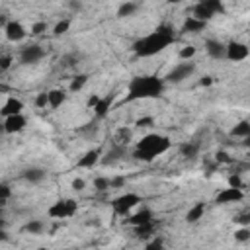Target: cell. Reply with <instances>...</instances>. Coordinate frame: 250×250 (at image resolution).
<instances>
[{
    "label": "cell",
    "instance_id": "d6a6232c",
    "mask_svg": "<svg viewBox=\"0 0 250 250\" xmlns=\"http://www.w3.org/2000/svg\"><path fill=\"white\" fill-rule=\"evenodd\" d=\"M152 227H154V223L150 221V223H145V225H139V227H135V232H137L139 236H148V234L152 232Z\"/></svg>",
    "mask_w": 250,
    "mask_h": 250
},
{
    "label": "cell",
    "instance_id": "5bb4252c",
    "mask_svg": "<svg viewBox=\"0 0 250 250\" xmlns=\"http://www.w3.org/2000/svg\"><path fill=\"white\" fill-rule=\"evenodd\" d=\"M98 162H102V148H92V150H88L84 156L78 158L76 166H78V168H94Z\"/></svg>",
    "mask_w": 250,
    "mask_h": 250
},
{
    "label": "cell",
    "instance_id": "74e56055",
    "mask_svg": "<svg viewBox=\"0 0 250 250\" xmlns=\"http://www.w3.org/2000/svg\"><path fill=\"white\" fill-rule=\"evenodd\" d=\"M12 61H14L12 55H2V57H0V70L6 72V70L10 68V64H12Z\"/></svg>",
    "mask_w": 250,
    "mask_h": 250
},
{
    "label": "cell",
    "instance_id": "2e32d148",
    "mask_svg": "<svg viewBox=\"0 0 250 250\" xmlns=\"http://www.w3.org/2000/svg\"><path fill=\"white\" fill-rule=\"evenodd\" d=\"M21 109H23V102H21V100H18V98H8V100L4 102L0 113H2V117H8V115L21 113Z\"/></svg>",
    "mask_w": 250,
    "mask_h": 250
},
{
    "label": "cell",
    "instance_id": "f546056e",
    "mask_svg": "<svg viewBox=\"0 0 250 250\" xmlns=\"http://www.w3.org/2000/svg\"><path fill=\"white\" fill-rule=\"evenodd\" d=\"M111 188V178H105V176H98L94 178V189L96 191H105Z\"/></svg>",
    "mask_w": 250,
    "mask_h": 250
},
{
    "label": "cell",
    "instance_id": "836d02e7",
    "mask_svg": "<svg viewBox=\"0 0 250 250\" xmlns=\"http://www.w3.org/2000/svg\"><path fill=\"white\" fill-rule=\"evenodd\" d=\"M195 57V47L193 45H188V47H184L182 51H180V59L182 61H191Z\"/></svg>",
    "mask_w": 250,
    "mask_h": 250
},
{
    "label": "cell",
    "instance_id": "bcb514c9",
    "mask_svg": "<svg viewBox=\"0 0 250 250\" xmlns=\"http://www.w3.org/2000/svg\"><path fill=\"white\" fill-rule=\"evenodd\" d=\"M100 98H102V96H90V100H88V107H94V105L100 102Z\"/></svg>",
    "mask_w": 250,
    "mask_h": 250
},
{
    "label": "cell",
    "instance_id": "30bf717a",
    "mask_svg": "<svg viewBox=\"0 0 250 250\" xmlns=\"http://www.w3.org/2000/svg\"><path fill=\"white\" fill-rule=\"evenodd\" d=\"M27 125V119L21 115V113H16V115H8L4 117V133L8 135H14V133H20L23 131Z\"/></svg>",
    "mask_w": 250,
    "mask_h": 250
},
{
    "label": "cell",
    "instance_id": "7bdbcfd3",
    "mask_svg": "<svg viewBox=\"0 0 250 250\" xmlns=\"http://www.w3.org/2000/svg\"><path fill=\"white\" fill-rule=\"evenodd\" d=\"M121 186H125V178H123V176L111 178V188H121Z\"/></svg>",
    "mask_w": 250,
    "mask_h": 250
},
{
    "label": "cell",
    "instance_id": "ab89813d",
    "mask_svg": "<svg viewBox=\"0 0 250 250\" xmlns=\"http://www.w3.org/2000/svg\"><path fill=\"white\" fill-rule=\"evenodd\" d=\"M238 225H246V227H250V211H246V213H242V215H238L236 219H234Z\"/></svg>",
    "mask_w": 250,
    "mask_h": 250
},
{
    "label": "cell",
    "instance_id": "b9f144b4",
    "mask_svg": "<svg viewBox=\"0 0 250 250\" xmlns=\"http://www.w3.org/2000/svg\"><path fill=\"white\" fill-rule=\"evenodd\" d=\"M229 186H234V188H242V180H240V176H238V174L230 176V178H229Z\"/></svg>",
    "mask_w": 250,
    "mask_h": 250
},
{
    "label": "cell",
    "instance_id": "d4e9b609",
    "mask_svg": "<svg viewBox=\"0 0 250 250\" xmlns=\"http://www.w3.org/2000/svg\"><path fill=\"white\" fill-rule=\"evenodd\" d=\"M45 230V223L41 219H31L23 225V232H29V234H41Z\"/></svg>",
    "mask_w": 250,
    "mask_h": 250
},
{
    "label": "cell",
    "instance_id": "cb8c5ba5",
    "mask_svg": "<svg viewBox=\"0 0 250 250\" xmlns=\"http://www.w3.org/2000/svg\"><path fill=\"white\" fill-rule=\"evenodd\" d=\"M230 135L232 137H238V139H244L250 135V121L248 119H240L232 129H230Z\"/></svg>",
    "mask_w": 250,
    "mask_h": 250
},
{
    "label": "cell",
    "instance_id": "f6af8a7d",
    "mask_svg": "<svg viewBox=\"0 0 250 250\" xmlns=\"http://www.w3.org/2000/svg\"><path fill=\"white\" fill-rule=\"evenodd\" d=\"M146 248H148V250H154V248H162V240H160V238H156V240L148 242V244H146Z\"/></svg>",
    "mask_w": 250,
    "mask_h": 250
},
{
    "label": "cell",
    "instance_id": "484cf974",
    "mask_svg": "<svg viewBox=\"0 0 250 250\" xmlns=\"http://www.w3.org/2000/svg\"><path fill=\"white\" fill-rule=\"evenodd\" d=\"M131 137H133V131L129 129V127H119L117 129V133H115V139H113V143H117V145H129V141H131Z\"/></svg>",
    "mask_w": 250,
    "mask_h": 250
},
{
    "label": "cell",
    "instance_id": "e0dca14e",
    "mask_svg": "<svg viewBox=\"0 0 250 250\" xmlns=\"http://www.w3.org/2000/svg\"><path fill=\"white\" fill-rule=\"evenodd\" d=\"M111 102H113V96H102V98H100V102H98V104L92 107V109H94L96 119H104V117L109 113Z\"/></svg>",
    "mask_w": 250,
    "mask_h": 250
},
{
    "label": "cell",
    "instance_id": "60d3db41",
    "mask_svg": "<svg viewBox=\"0 0 250 250\" xmlns=\"http://www.w3.org/2000/svg\"><path fill=\"white\" fill-rule=\"evenodd\" d=\"M152 123H154V119H152V117H139L135 125H137V127H150Z\"/></svg>",
    "mask_w": 250,
    "mask_h": 250
},
{
    "label": "cell",
    "instance_id": "4fadbf2b",
    "mask_svg": "<svg viewBox=\"0 0 250 250\" xmlns=\"http://www.w3.org/2000/svg\"><path fill=\"white\" fill-rule=\"evenodd\" d=\"M123 156H125V145H117V143H113L111 148L102 156V164H105V166L109 164V166H111V164L119 162Z\"/></svg>",
    "mask_w": 250,
    "mask_h": 250
},
{
    "label": "cell",
    "instance_id": "9c48e42d",
    "mask_svg": "<svg viewBox=\"0 0 250 250\" xmlns=\"http://www.w3.org/2000/svg\"><path fill=\"white\" fill-rule=\"evenodd\" d=\"M244 197V191L242 188H234V186H229L225 189H221L217 195H215V203L219 205H229V203H236Z\"/></svg>",
    "mask_w": 250,
    "mask_h": 250
},
{
    "label": "cell",
    "instance_id": "d590c367",
    "mask_svg": "<svg viewBox=\"0 0 250 250\" xmlns=\"http://www.w3.org/2000/svg\"><path fill=\"white\" fill-rule=\"evenodd\" d=\"M35 105H37V107H47V105H49V94H47V92L37 94V98H35Z\"/></svg>",
    "mask_w": 250,
    "mask_h": 250
},
{
    "label": "cell",
    "instance_id": "c3c4849f",
    "mask_svg": "<svg viewBox=\"0 0 250 250\" xmlns=\"http://www.w3.org/2000/svg\"><path fill=\"white\" fill-rule=\"evenodd\" d=\"M242 145H244V146H246V148H250V135H248V137H244V139H242Z\"/></svg>",
    "mask_w": 250,
    "mask_h": 250
},
{
    "label": "cell",
    "instance_id": "e575fe53",
    "mask_svg": "<svg viewBox=\"0 0 250 250\" xmlns=\"http://www.w3.org/2000/svg\"><path fill=\"white\" fill-rule=\"evenodd\" d=\"M10 195H12L10 186H8V184H2V186H0V203L6 205V201L10 199Z\"/></svg>",
    "mask_w": 250,
    "mask_h": 250
},
{
    "label": "cell",
    "instance_id": "f35d334b",
    "mask_svg": "<svg viewBox=\"0 0 250 250\" xmlns=\"http://www.w3.org/2000/svg\"><path fill=\"white\" fill-rule=\"evenodd\" d=\"M215 158H217V162H225V164H229V162H232V158L225 152V150H217V154H215Z\"/></svg>",
    "mask_w": 250,
    "mask_h": 250
},
{
    "label": "cell",
    "instance_id": "ac0fdd59",
    "mask_svg": "<svg viewBox=\"0 0 250 250\" xmlns=\"http://www.w3.org/2000/svg\"><path fill=\"white\" fill-rule=\"evenodd\" d=\"M21 178H23L25 182H29V184H41V182L47 178V172H45L43 168H35V166H31V168L23 170Z\"/></svg>",
    "mask_w": 250,
    "mask_h": 250
},
{
    "label": "cell",
    "instance_id": "9a60e30c",
    "mask_svg": "<svg viewBox=\"0 0 250 250\" xmlns=\"http://www.w3.org/2000/svg\"><path fill=\"white\" fill-rule=\"evenodd\" d=\"M205 25H207V21L197 20V18H193V16H188V18L184 20L180 31H182V33H199V31L205 29Z\"/></svg>",
    "mask_w": 250,
    "mask_h": 250
},
{
    "label": "cell",
    "instance_id": "3957f363",
    "mask_svg": "<svg viewBox=\"0 0 250 250\" xmlns=\"http://www.w3.org/2000/svg\"><path fill=\"white\" fill-rule=\"evenodd\" d=\"M172 146V141L166 135L160 133H148L145 135L133 148V158L135 160H143V162H150L156 156L164 154L168 148Z\"/></svg>",
    "mask_w": 250,
    "mask_h": 250
},
{
    "label": "cell",
    "instance_id": "52a82bcc",
    "mask_svg": "<svg viewBox=\"0 0 250 250\" xmlns=\"http://www.w3.org/2000/svg\"><path fill=\"white\" fill-rule=\"evenodd\" d=\"M43 57H45V49H43L39 43H31V45L21 47V51H20V55H18L20 62L25 64V66H29V64H37Z\"/></svg>",
    "mask_w": 250,
    "mask_h": 250
},
{
    "label": "cell",
    "instance_id": "681fc988",
    "mask_svg": "<svg viewBox=\"0 0 250 250\" xmlns=\"http://www.w3.org/2000/svg\"><path fill=\"white\" fill-rule=\"evenodd\" d=\"M168 4H178V2H182V0H166Z\"/></svg>",
    "mask_w": 250,
    "mask_h": 250
},
{
    "label": "cell",
    "instance_id": "ee69618b",
    "mask_svg": "<svg viewBox=\"0 0 250 250\" xmlns=\"http://www.w3.org/2000/svg\"><path fill=\"white\" fill-rule=\"evenodd\" d=\"M84 186H86V182H84L82 178H76V180H72V188H74L76 191H82V189H84Z\"/></svg>",
    "mask_w": 250,
    "mask_h": 250
},
{
    "label": "cell",
    "instance_id": "4dcf8cb0",
    "mask_svg": "<svg viewBox=\"0 0 250 250\" xmlns=\"http://www.w3.org/2000/svg\"><path fill=\"white\" fill-rule=\"evenodd\" d=\"M234 240H236V242H248V240H250V227L242 225L240 229H236V230H234Z\"/></svg>",
    "mask_w": 250,
    "mask_h": 250
},
{
    "label": "cell",
    "instance_id": "ba28073f",
    "mask_svg": "<svg viewBox=\"0 0 250 250\" xmlns=\"http://www.w3.org/2000/svg\"><path fill=\"white\" fill-rule=\"evenodd\" d=\"M250 57V47L242 41H230L227 43V61H232V62H240V61H246Z\"/></svg>",
    "mask_w": 250,
    "mask_h": 250
},
{
    "label": "cell",
    "instance_id": "6da1fadb",
    "mask_svg": "<svg viewBox=\"0 0 250 250\" xmlns=\"http://www.w3.org/2000/svg\"><path fill=\"white\" fill-rule=\"evenodd\" d=\"M176 41V31L170 23H160L156 29H152L148 35L137 39L133 43V53L141 59L146 57H154L158 53H162L166 47H170Z\"/></svg>",
    "mask_w": 250,
    "mask_h": 250
},
{
    "label": "cell",
    "instance_id": "8fae6325",
    "mask_svg": "<svg viewBox=\"0 0 250 250\" xmlns=\"http://www.w3.org/2000/svg\"><path fill=\"white\" fill-rule=\"evenodd\" d=\"M4 33H6V37H8L10 41H21V39H25V35H27L25 27H23L20 21H16V20L4 23Z\"/></svg>",
    "mask_w": 250,
    "mask_h": 250
},
{
    "label": "cell",
    "instance_id": "7a4b0ae2",
    "mask_svg": "<svg viewBox=\"0 0 250 250\" xmlns=\"http://www.w3.org/2000/svg\"><path fill=\"white\" fill-rule=\"evenodd\" d=\"M166 82L154 74H139L131 78L127 86V102L135 100H154L164 94Z\"/></svg>",
    "mask_w": 250,
    "mask_h": 250
},
{
    "label": "cell",
    "instance_id": "8992f818",
    "mask_svg": "<svg viewBox=\"0 0 250 250\" xmlns=\"http://www.w3.org/2000/svg\"><path fill=\"white\" fill-rule=\"evenodd\" d=\"M193 72H195V62H193V61H182V62H178V64L166 74V82H170V84H180V82H184L186 78H189Z\"/></svg>",
    "mask_w": 250,
    "mask_h": 250
},
{
    "label": "cell",
    "instance_id": "7c38bea8",
    "mask_svg": "<svg viewBox=\"0 0 250 250\" xmlns=\"http://www.w3.org/2000/svg\"><path fill=\"white\" fill-rule=\"evenodd\" d=\"M205 51L211 59H217V61L227 59V43H223L219 39H207L205 41Z\"/></svg>",
    "mask_w": 250,
    "mask_h": 250
},
{
    "label": "cell",
    "instance_id": "8d00e7d4",
    "mask_svg": "<svg viewBox=\"0 0 250 250\" xmlns=\"http://www.w3.org/2000/svg\"><path fill=\"white\" fill-rule=\"evenodd\" d=\"M43 31H47V21H37L31 25V35H41Z\"/></svg>",
    "mask_w": 250,
    "mask_h": 250
},
{
    "label": "cell",
    "instance_id": "7402d4cb",
    "mask_svg": "<svg viewBox=\"0 0 250 250\" xmlns=\"http://www.w3.org/2000/svg\"><path fill=\"white\" fill-rule=\"evenodd\" d=\"M191 16H193V18H197V20L209 21V20L215 16V12H213L211 8H207L205 4H199V2H195V4H193V8H191Z\"/></svg>",
    "mask_w": 250,
    "mask_h": 250
},
{
    "label": "cell",
    "instance_id": "1f68e13d",
    "mask_svg": "<svg viewBox=\"0 0 250 250\" xmlns=\"http://www.w3.org/2000/svg\"><path fill=\"white\" fill-rule=\"evenodd\" d=\"M68 27H70V20H61V21L55 25L53 33H55V35H64V33L68 31Z\"/></svg>",
    "mask_w": 250,
    "mask_h": 250
},
{
    "label": "cell",
    "instance_id": "7dc6e473",
    "mask_svg": "<svg viewBox=\"0 0 250 250\" xmlns=\"http://www.w3.org/2000/svg\"><path fill=\"white\" fill-rule=\"evenodd\" d=\"M199 84H201V86H211V84H213V78H211V76H203Z\"/></svg>",
    "mask_w": 250,
    "mask_h": 250
},
{
    "label": "cell",
    "instance_id": "277c9868",
    "mask_svg": "<svg viewBox=\"0 0 250 250\" xmlns=\"http://www.w3.org/2000/svg\"><path fill=\"white\" fill-rule=\"evenodd\" d=\"M139 203H143V197H141L139 193H135V191H125V193H121L119 197H115V199L111 201V207H113L115 215L125 217V215H129Z\"/></svg>",
    "mask_w": 250,
    "mask_h": 250
},
{
    "label": "cell",
    "instance_id": "ffe728a7",
    "mask_svg": "<svg viewBox=\"0 0 250 250\" xmlns=\"http://www.w3.org/2000/svg\"><path fill=\"white\" fill-rule=\"evenodd\" d=\"M47 94H49V107H53V109L61 107V105L66 102V92H64V90H61V88L47 90Z\"/></svg>",
    "mask_w": 250,
    "mask_h": 250
},
{
    "label": "cell",
    "instance_id": "603a6c76",
    "mask_svg": "<svg viewBox=\"0 0 250 250\" xmlns=\"http://www.w3.org/2000/svg\"><path fill=\"white\" fill-rule=\"evenodd\" d=\"M203 213H205V203H203V201H197V203H193V205L188 209L186 221H188V223H197V221L203 217Z\"/></svg>",
    "mask_w": 250,
    "mask_h": 250
},
{
    "label": "cell",
    "instance_id": "44dd1931",
    "mask_svg": "<svg viewBox=\"0 0 250 250\" xmlns=\"http://www.w3.org/2000/svg\"><path fill=\"white\" fill-rule=\"evenodd\" d=\"M154 217H152V211L150 209H146V207H141V211H137L135 215H131L129 217V221H131V225L133 227H139V225H145V223H150Z\"/></svg>",
    "mask_w": 250,
    "mask_h": 250
},
{
    "label": "cell",
    "instance_id": "5b68a950",
    "mask_svg": "<svg viewBox=\"0 0 250 250\" xmlns=\"http://www.w3.org/2000/svg\"><path fill=\"white\" fill-rule=\"evenodd\" d=\"M76 209H78V203L72 197H64V199L55 201L47 209V215L53 217V219H68V217H72L76 213Z\"/></svg>",
    "mask_w": 250,
    "mask_h": 250
},
{
    "label": "cell",
    "instance_id": "83f0119b",
    "mask_svg": "<svg viewBox=\"0 0 250 250\" xmlns=\"http://www.w3.org/2000/svg\"><path fill=\"white\" fill-rule=\"evenodd\" d=\"M180 152H182V156H186V158H193V156H197V152H199V143H184V145L180 146Z\"/></svg>",
    "mask_w": 250,
    "mask_h": 250
},
{
    "label": "cell",
    "instance_id": "f1b7e54d",
    "mask_svg": "<svg viewBox=\"0 0 250 250\" xmlns=\"http://www.w3.org/2000/svg\"><path fill=\"white\" fill-rule=\"evenodd\" d=\"M197 2H199V4H205V6L211 8L215 14H225V12H227L223 0H197Z\"/></svg>",
    "mask_w": 250,
    "mask_h": 250
},
{
    "label": "cell",
    "instance_id": "d6986e66",
    "mask_svg": "<svg viewBox=\"0 0 250 250\" xmlns=\"http://www.w3.org/2000/svg\"><path fill=\"white\" fill-rule=\"evenodd\" d=\"M141 8V2H135V0H125L119 8H117V18H131L139 12Z\"/></svg>",
    "mask_w": 250,
    "mask_h": 250
},
{
    "label": "cell",
    "instance_id": "4316f807",
    "mask_svg": "<svg viewBox=\"0 0 250 250\" xmlns=\"http://www.w3.org/2000/svg\"><path fill=\"white\" fill-rule=\"evenodd\" d=\"M86 82H88V74L80 72V74H76V76L70 80V86H68V90H70V92H80V90L86 86Z\"/></svg>",
    "mask_w": 250,
    "mask_h": 250
}]
</instances>
